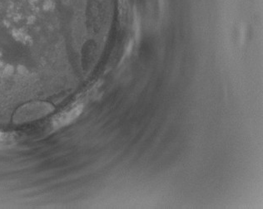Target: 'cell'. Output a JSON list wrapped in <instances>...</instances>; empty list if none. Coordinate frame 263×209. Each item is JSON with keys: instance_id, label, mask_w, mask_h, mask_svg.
Masks as SVG:
<instances>
[{"instance_id": "obj_1", "label": "cell", "mask_w": 263, "mask_h": 209, "mask_svg": "<svg viewBox=\"0 0 263 209\" xmlns=\"http://www.w3.org/2000/svg\"><path fill=\"white\" fill-rule=\"evenodd\" d=\"M84 0H0V19L57 20L72 13Z\"/></svg>"}, {"instance_id": "obj_2", "label": "cell", "mask_w": 263, "mask_h": 209, "mask_svg": "<svg viewBox=\"0 0 263 209\" xmlns=\"http://www.w3.org/2000/svg\"><path fill=\"white\" fill-rule=\"evenodd\" d=\"M82 111H83L82 104H74L72 107H68V109L64 110L63 112L59 114L55 117L53 126L54 127H62L69 124L81 114Z\"/></svg>"}, {"instance_id": "obj_3", "label": "cell", "mask_w": 263, "mask_h": 209, "mask_svg": "<svg viewBox=\"0 0 263 209\" xmlns=\"http://www.w3.org/2000/svg\"><path fill=\"white\" fill-rule=\"evenodd\" d=\"M12 136L9 134L0 132V144H5L8 142L11 141Z\"/></svg>"}]
</instances>
